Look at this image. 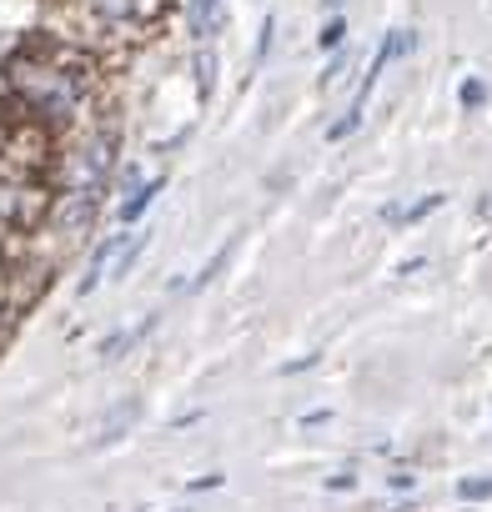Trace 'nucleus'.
Instances as JSON below:
<instances>
[{
  "instance_id": "f257e3e1",
  "label": "nucleus",
  "mask_w": 492,
  "mask_h": 512,
  "mask_svg": "<svg viewBox=\"0 0 492 512\" xmlns=\"http://www.w3.org/2000/svg\"><path fill=\"white\" fill-rule=\"evenodd\" d=\"M6 101L16 126H36L46 136H61L71 126L86 121V76H91V56L61 46V41H21L6 66Z\"/></svg>"
},
{
  "instance_id": "f03ea898",
  "label": "nucleus",
  "mask_w": 492,
  "mask_h": 512,
  "mask_svg": "<svg viewBox=\"0 0 492 512\" xmlns=\"http://www.w3.org/2000/svg\"><path fill=\"white\" fill-rule=\"evenodd\" d=\"M116 146H121V131H116V121H106V126L86 131L76 146L56 151L46 181L56 186V196H96L101 201V191L116 171Z\"/></svg>"
},
{
  "instance_id": "7ed1b4c3",
  "label": "nucleus",
  "mask_w": 492,
  "mask_h": 512,
  "mask_svg": "<svg viewBox=\"0 0 492 512\" xmlns=\"http://www.w3.org/2000/svg\"><path fill=\"white\" fill-rule=\"evenodd\" d=\"M91 16L101 31L111 36H126V31H141V16H136V0H86Z\"/></svg>"
},
{
  "instance_id": "20e7f679",
  "label": "nucleus",
  "mask_w": 492,
  "mask_h": 512,
  "mask_svg": "<svg viewBox=\"0 0 492 512\" xmlns=\"http://www.w3.org/2000/svg\"><path fill=\"white\" fill-rule=\"evenodd\" d=\"M126 251V226L116 231V236H106L96 251H91V267H86V277H81V297H91L96 287H101V277H106V267L116 262V256Z\"/></svg>"
},
{
  "instance_id": "39448f33",
  "label": "nucleus",
  "mask_w": 492,
  "mask_h": 512,
  "mask_svg": "<svg viewBox=\"0 0 492 512\" xmlns=\"http://www.w3.org/2000/svg\"><path fill=\"white\" fill-rule=\"evenodd\" d=\"M161 191H166V181H161V176H156V181H141V186L131 191V201L121 206V226H136V221L146 216V206H151Z\"/></svg>"
},
{
  "instance_id": "423d86ee",
  "label": "nucleus",
  "mask_w": 492,
  "mask_h": 512,
  "mask_svg": "<svg viewBox=\"0 0 492 512\" xmlns=\"http://www.w3.org/2000/svg\"><path fill=\"white\" fill-rule=\"evenodd\" d=\"M196 31L201 36H221L226 31V6L221 0H196Z\"/></svg>"
},
{
  "instance_id": "0eeeda50",
  "label": "nucleus",
  "mask_w": 492,
  "mask_h": 512,
  "mask_svg": "<svg viewBox=\"0 0 492 512\" xmlns=\"http://www.w3.org/2000/svg\"><path fill=\"white\" fill-rule=\"evenodd\" d=\"M151 327H156V312H151V317H146V322H141L136 332H121V337H111V342H101V357H116L121 347H136V342H141V337H146Z\"/></svg>"
},
{
  "instance_id": "6e6552de",
  "label": "nucleus",
  "mask_w": 492,
  "mask_h": 512,
  "mask_svg": "<svg viewBox=\"0 0 492 512\" xmlns=\"http://www.w3.org/2000/svg\"><path fill=\"white\" fill-rule=\"evenodd\" d=\"M437 206H442V196L432 191V196H422V201H417V206H407V211H387V221H407V226H412V221H422V216H427V211H437Z\"/></svg>"
},
{
  "instance_id": "1a4fd4ad",
  "label": "nucleus",
  "mask_w": 492,
  "mask_h": 512,
  "mask_svg": "<svg viewBox=\"0 0 492 512\" xmlns=\"http://www.w3.org/2000/svg\"><path fill=\"white\" fill-rule=\"evenodd\" d=\"M342 36H347V21H342V16H327V26H322L317 46H322V51H337V46H342Z\"/></svg>"
},
{
  "instance_id": "9d476101",
  "label": "nucleus",
  "mask_w": 492,
  "mask_h": 512,
  "mask_svg": "<svg viewBox=\"0 0 492 512\" xmlns=\"http://www.w3.org/2000/svg\"><path fill=\"white\" fill-rule=\"evenodd\" d=\"M146 236H151V231H136V241H131V246H126V251L116 256V277H126V272L136 267V256H141V246H146Z\"/></svg>"
},
{
  "instance_id": "9b49d317",
  "label": "nucleus",
  "mask_w": 492,
  "mask_h": 512,
  "mask_svg": "<svg viewBox=\"0 0 492 512\" xmlns=\"http://www.w3.org/2000/svg\"><path fill=\"white\" fill-rule=\"evenodd\" d=\"M457 96H462V106L472 111V106H482V96H487V86H482V81L472 76V81H462V91H457Z\"/></svg>"
},
{
  "instance_id": "f8f14e48",
  "label": "nucleus",
  "mask_w": 492,
  "mask_h": 512,
  "mask_svg": "<svg viewBox=\"0 0 492 512\" xmlns=\"http://www.w3.org/2000/svg\"><path fill=\"white\" fill-rule=\"evenodd\" d=\"M462 497H467V502H477V497H492V477H472V482H462Z\"/></svg>"
},
{
  "instance_id": "ddd939ff",
  "label": "nucleus",
  "mask_w": 492,
  "mask_h": 512,
  "mask_svg": "<svg viewBox=\"0 0 492 512\" xmlns=\"http://www.w3.org/2000/svg\"><path fill=\"white\" fill-rule=\"evenodd\" d=\"M216 91V56H201V96Z\"/></svg>"
},
{
  "instance_id": "4468645a",
  "label": "nucleus",
  "mask_w": 492,
  "mask_h": 512,
  "mask_svg": "<svg viewBox=\"0 0 492 512\" xmlns=\"http://www.w3.org/2000/svg\"><path fill=\"white\" fill-rule=\"evenodd\" d=\"M272 31H277V21L267 16V21H262V41H257V61H267V51H272Z\"/></svg>"
},
{
  "instance_id": "2eb2a0df",
  "label": "nucleus",
  "mask_w": 492,
  "mask_h": 512,
  "mask_svg": "<svg viewBox=\"0 0 492 512\" xmlns=\"http://www.w3.org/2000/svg\"><path fill=\"white\" fill-rule=\"evenodd\" d=\"M342 71H347V56H337V61L327 66V76H322V86H337V81H342Z\"/></svg>"
},
{
  "instance_id": "dca6fc26",
  "label": "nucleus",
  "mask_w": 492,
  "mask_h": 512,
  "mask_svg": "<svg viewBox=\"0 0 492 512\" xmlns=\"http://www.w3.org/2000/svg\"><path fill=\"white\" fill-rule=\"evenodd\" d=\"M322 6H327V11H332V16H337V11H342V0H322Z\"/></svg>"
}]
</instances>
